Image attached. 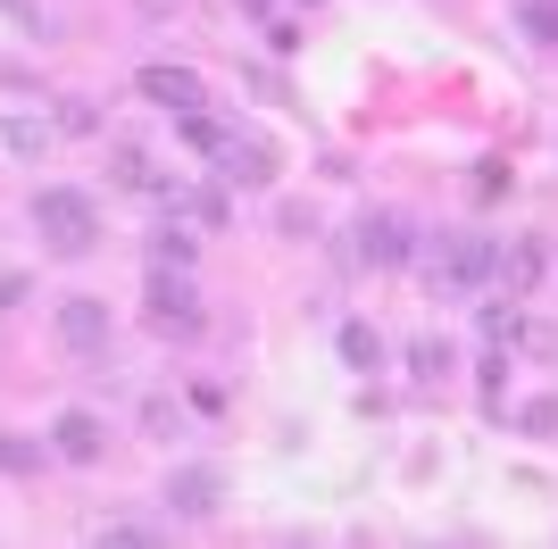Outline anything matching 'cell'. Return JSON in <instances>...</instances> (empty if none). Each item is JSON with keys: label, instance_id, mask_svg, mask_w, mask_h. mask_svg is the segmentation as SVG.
I'll use <instances>...</instances> for the list:
<instances>
[{"label": "cell", "instance_id": "obj_13", "mask_svg": "<svg viewBox=\"0 0 558 549\" xmlns=\"http://www.w3.org/2000/svg\"><path fill=\"white\" fill-rule=\"evenodd\" d=\"M167 208H184L192 225H226V200H217V192H167Z\"/></svg>", "mask_w": 558, "mask_h": 549}, {"label": "cell", "instance_id": "obj_18", "mask_svg": "<svg viewBox=\"0 0 558 549\" xmlns=\"http://www.w3.org/2000/svg\"><path fill=\"white\" fill-rule=\"evenodd\" d=\"M0 9H9L17 25H43V0H0Z\"/></svg>", "mask_w": 558, "mask_h": 549}, {"label": "cell", "instance_id": "obj_6", "mask_svg": "<svg viewBox=\"0 0 558 549\" xmlns=\"http://www.w3.org/2000/svg\"><path fill=\"white\" fill-rule=\"evenodd\" d=\"M434 258V274H442V283H459V292H475V283H492V274H500V251H492L484 233H466V242H450V251H425Z\"/></svg>", "mask_w": 558, "mask_h": 549}, {"label": "cell", "instance_id": "obj_5", "mask_svg": "<svg viewBox=\"0 0 558 549\" xmlns=\"http://www.w3.org/2000/svg\"><path fill=\"white\" fill-rule=\"evenodd\" d=\"M359 258H367V267H409V258H417V225L392 217V208H375L367 225H359Z\"/></svg>", "mask_w": 558, "mask_h": 549}, {"label": "cell", "instance_id": "obj_12", "mask_svg": "<svg viewBox=\"0 0 558 549\" xmlns=\"http://www.w3.org/2000/svg\"><path fill=\"white\" fill-rule=\"evenodd\" d=\"M517 34L542 42V50H558V0H525V9H517Z\"/></svg>", "mask_w": 558, "mask_h": 549}, {"label": "cell", "instance_id": "obj_11", "mask_svg": "<svg viewBox=\"0 0 558 549\" xmlns=\"http://www.w3.org/2000/svg\"><path fill=\"white\" fill-rule=\"evenodd\" d=\"M342 366H350V375H375V366H384V342H375V325H342Z\"/></svg>", "mask_w": 558, "mask_h": 549}, {"label": "cell", "instance_id": "obj_8", "mask_svg": "<svg viewBox=\"0 0 558 549\" xmlns=\"http://www.w3.org/2000/svg\"><path fill=\"white\" fill-rule=\"evenodd\" d=\"M50 450L68 457V466H93V457H100V416L93 408H68L59 425H50Z\"/></svg>", "mask_w": 558, "mask_h": 549}, {"label": "cell", "instance_id": "obj_14", "mask_svg": "<svg viewBox=\"0 0 558 549\" xmlns=\"http://www.w3.org/2000/svg\"><path fill=\"white\" fill-rule=\"evenodd\" d=\"M150 258H159V267H192V233H175V225H167L159 242H150Z\"/></svg>", "mask_w": 558, "mask_h": 549}, {"label": "cell", "instance_id": "obj_10", "mask_svg": "<svg viewBox=\"0 0 558 549\" xmlns=\"http://www.w3.org/2000/svg\"><path fill=\"white\" fill-rule=\"evenodd\" d=\"M450 366H459V350H450L442 333H425V342L409 350V375H417V383H450Z\"/></svg>", "mask_w": 558, "mask_h": 549}, {"label": "cell", "instance_id": "obj_9", "mask_svg": "<svg viewBox=\"0 0 558 549\" xmlns=\"http://www.w3.org/2000/svg\"><path fill=\"white\" fill-rule=\"evenodd\" d=\"M217 175H226V183H267V175H276V159H267V142L226 134V150H217Z\"/></svg>", "mask_w": 558, "mask_h": 549}, {"label": "cell", "instance_id": "obj_15", "mask_svg": "<svg viewBox=\"0 0 558 549\" xmlns=\"http://www.w3.org/2000/svg\"><path fill=\"white\" fill-rule=\"evenodd\" d=\"M542 274V242H517V258H509V292H525Z\"/></svg>", "mask_w": 558, "mask_h": 549}, {"label": "cell", "instance_id": "obj_16", "mask_svg": "<svg viewBox=\"0 0 558 549\" xmlns=\"http://www.w3.org/2000/svg\"><path fill=\"white\" fill-rule=\"evenodd\" d=\"M525 434H542V441L558 434V400H534V408H525Z\"/></svg>", "mask_w": 558, "mask_h": 549}, {"label": "cell", "instance_id": "obj_17", "mask_svg": "<svg viewBox=\"0 0 558 549\" xmlns=\"http://www.w3.org/2000/svg\"><path fill=\"white\" fill-rule=\"evenodd\" d=\"M34 457H43L34 441H0V466H9V475H17V466H34Z\"/></svg>", "mask_w": 558, "mask_h": 549}, {"label": "cell", "instance_id": "obj_3", "mask_svg": "<svg viewBox=\"0 0 558 549\" xmlns=\"http://www.w3.org/2000/svg\"><path fill=\"white\" fill-rule=\"evenodd\" d=\"M159 500H167V516H184V525H209L217 500H226V475H217V466H175Z\"/></svg>", "mask_w": 558, "mask_h": 549}, {"label": "cell", "instance_id": "obj_4", "mask_svg": "<svg viewBox=\"0 0 558 549\" xmlns=\"http://www.w3.org/2000/svg\"><path fill=\"white\" fill-rule=\"evenodd\" d=\"M59 350H68V358H100V350H109V308H100L93 292L59 300Z\"/></svg>", "mask_w": 558, "mask_h": 549}, {"label": "cell", "instance_id": "obj_2", "mask_svg": "<svg viewBox=\"0 0 558 549\" xmlns=\"http://www.w3.org/2000/svg\"><path fill=\"white\" fill-rule=\"evenodd\" d=\"M150 325H159V333H201V292H192V274L159 267V258H150Z\"/></svg>", "mask_w": 558, "mask_h": 549}, {"label": "cell", "instance_id": "obj_1", "mask_svg": "<svg viewBox=\"0 0 558 549\" xmlns=\"http://www.w3.org/2000/svg\"><path fill=\"white\" fill-rule=\"evenodd\" d=\"M34 233H43L59 258H84L100 242V208L84 200V192H68V183H50V192H34Z\"/></svg>", "mask_w": 558, "mask_h": 549}, {"label": "cell", "instance_id": "obj_7", "mask_svg": "<svg viewBox=\"0 0 558 549\" xmlns=\"http://www.w3.org/2000/svg\"><path fill=\"white\" fill-rule=\"evenodd\" d=\"M134 91H142V100H159V109H175V117L201 109V75H192V68H167V59H150V68L134 75Z\"/></svg>", "mask_w": 558, "mask_h": 549}]
</instances>
